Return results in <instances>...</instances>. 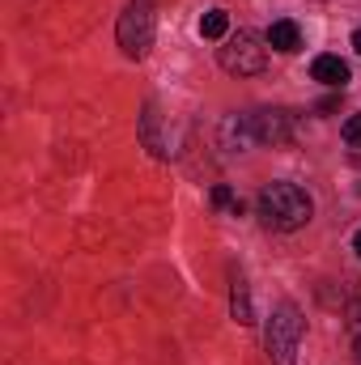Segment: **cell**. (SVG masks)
Wrapping results in <instances>:
<instances>
[{
	"label": "cell",
	"instance_id": "cell-4",
	"mask_svg": "<svg viewBox=\"0 0 361 365\" xmlns=\"http://www.w3.org/2000/svg\"><path fill=\"white\" fill-rule=\"evenodd\" d=\"M298 340H302V314H298L293 302H280L272 310L268 327H264V349H268L272 365H293Z\"/></svg>",
	"mask_w": 361,
	"mask_h": 365
},
{
	"label": "cell",
	"instance_id": "cell-3",
	"mask_svg": "<svg viewBox=\"0 0 361 365\" xmlns=\"http://www.w3.org/2000/svg\"><path fill=\"white\" fill-rule=\"evenodd\" d=\"M153 30H158V13H153V0H132L128 9H123V17H119V47H123V56H132V60H145L149 56V47H153Z\"/></svg>",
	"mask_w": 361,
	"mask_h": 365
},
{
	"label": "cell",
	"instance_id": "cell-8",
	"mask_svg": "<svg viewBox=\"0 0 361 365\" xmlns=\"http://www.w3.org/2000/svg\"><path fill=\"white\" fill-rule=\"evenodd\" d=\"M230 310H234V319H238V323H255L251 289H247V280H243V276H234V284H230Z\"/></svg>",
	"mask_w": 361,
	"mask_h": 365
},
{
	"label": "cell",
	"instance_id": "cell-13",
	"mask_svg": "<svg viewBox=\"0 0 361 365\" xmlns=\"http://www.w3.org/2000/svg\"><path fill=\"white\" fill-rule=\"evenodd\" d=\"M353 47H357V56H361V30H357V34H353Z\"/></svg>",
	"mask_w": 361,
	"mask_h": 365
},
{
	"label": "cell",
	"instance_id": "cell-1",
	"mask_svg": "<svg viewBox=\"0 0 361 365\" xmlns=\"http://www.w3.org/2000/svg\"><path fill=\"white\" fill-rule=\"evenodd\" d=\"M255 208H260V217H264V225L268 230H302L310 217H315V200L298 187V182H268L264 191H260V200H255Z\"/></svg>",
	"mask_w": 361,
	"mask_h": 365
},
{
	"label": "cell",
	"instance_id": "cell-7",
	"mask_svg": "<svg viewBox=\"0 0 361 365\" xmlns=\"http://www.w3.org/2000/svg\"><path fill=\"white\" fill-rule=\"evenodd\" d=\"M264 38H268L272 51H285V56H289V51H298V43H302V34H298V21H289V17H285V21H272Z\"/></svg>",
	"mask_w": 361,
	"mask_h": 365
},
{
	"label": "cell",
	"instance_id": "cell-11",
	"mask_svg": "<svg viewBox=\"0 0 361 365\" xmlns=\"http://www.w3.org/2000/svg\"><path fill=\"white\" fill-rule=\"evenodd\" d=\"M345 140H349L353 149H361V115H349V119H345Z\"/></svg>",
	"mask_w": 361,
	"mask_h": 365
},
{
	"label": "cell",
	"instance_id": "cell-12",
	"mask_svg": "<svg viewBox=\"0 0 361 365\" xmlns=\"http://www.w3.org/2000/svg\"><path fill=\"white\" fill-rule=\"evenodd\" d=\"M353 361L361 365V336H357V340H353Z\"/></svg>",
	"mask_w": 361,
	"mask_h": 365
},
{
	"label": "cell",
	"instance_id": "cell-9",
	"mask_svg": "<svg viewBox=\"0 0 361 365\" xmlns=\"http://www.w3.org/2000/svg\"><path fill=\"white\" fill-rule=\"evenodd\" d=\"M141 132H145V145H149L153 158H171V149L158 140V110H153V106H145V115H141Z\"/></svg>",
	"mask_w": 361,
	"mask_h": 365
},
{
	"label": "cell",
	"instance_id": "cell-6",
	"mask_svg": "<svg viewBox=\"0 0 361 365\" xmlns=\"http://www.w3.org/2000/svg\"><path fill=\"white\" fill-rule=\"evenodd\" d=\"M310 77H315L319 86H332V90H345V86H349V64H345L340 56H319V60L310 64Z\"/></svg>",
	"mask_w": 361,
	"mask_h": 365
},
{
	"label": "cell",
	"instance_id": "cell-10",
	"mask_svg": "<svg viewBox=\"0 0 361 365\" xmlns=\"http://www.w3.org/2000/svg\"><path fill=\"white\" fill-rule=\"evenodd\" d=\"M200 34H204V38H225V34H230V13H225V9L204 13V17H200Z\"/></svg>",
	"mask_w": 361,
	"mask_h": 365
},
{
	"label": "cell",
	"instance_id": "cell-14",
	"mask_svg": "<svg viewBox=\"0 0 361 365\" xmlns=\"http://www.w3.org/2000/svg\"><path fill=\"white\" fill-rule=\"evenodd\" d=\"M353 251H357V255H361V230H357V238H353Z\"/></svg>",
	"mask_w": 361,
	"mask_h": 365
},
{
	"label": "cell",
	"instance_id": "cell-2",
	"mask_svg": "<svg viewBox=\"0 0 361 365\" xmlns=\"http://www.w3.org/2000/svg\"><path fill=\"white\" fill-rule=\"evenodd\" d=\"M264 43H268V38H260L255 30H238V34L225 38V47L217 51V60H221V68L234 73V77H260L264 64H268V47H264Z\"/></svg>",
	"mask_w": 361,
	"mask_h": 365
},
{
	"label": "cell",
	"instance_id": "cell-5",
	"mask_svg": "<svg viewBox=\"0 0 361 365\" xmlns=\"http://www.w3.org/2000/svg\"><path fill=\"white\" fill-rule=\"evenodd\" d=\"M251 132H255V140H272V145H280V140L293 136L285 110H260V115H251Z\"/></svg>",
	"mask_w": 361,
	"mask_h": 365
}]
</instances>
